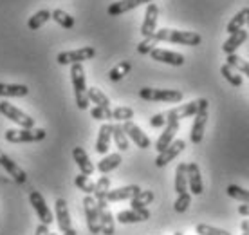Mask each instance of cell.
Returning a JSON list of instances; mask_svg holds the SVG:
<instances>
[{"mask_svg": "<svg viewBox=\"0 0 249 235\" xmlns=\"http://www.w3.org/2000/svg\"><path fill=\"white\" fill-rule=\"evenodd\" d=\"M156 42H172V43H181V45H199L202 42V37L199 33L193 31H177V29H166L162 27L159 31L152 35Z\"/></svg>", "mask_w": 249, "mask_h": 235, "instance_id": "6da1fadb", "label": "cell"}, {"mask_svg": "<svg viewBox=\"0 0 249 235\" xmlns=\"http://www.w3.org/2000/svg\"><path fill=\"white\" fill-rule=\"evenodd\" d=\"M71 80H72V89H74V99L76 105L81 111H87L89 107V96H87V83H85V71L81 63H72L71 67Z\"/></svg>", "mask_w": 249, "mask_h": 235, "instance_id": "7a4b0ae2", "label": "cell"}, {"mask_svg": "<svg viewBox=\"0 0 249 235\" xmlns=\"http://www.w3.org/2000/svg\"><path fill=\"white\" fill-rule=\"evenodd\" d=\"M6 141L9 143H35V141H42L45 139L47 136V132L44 129H24V127H20V129H9L6 130Z\"/></svg>", "mask_w": 249, "mask_h": 235, "instance_id": "3957f363", "label": "cell"}, {"mask_svg": "<svg viewBox=\"0 0 249 235\" xmlns=\"http://www.w3.org/2000/svg\"><path fill=\"white\" fill-rule=\"evenodd\" d=\"M139 96L146 101H168V103H177L182 99L181 91H174V89H150L143 87L139 91Z\"/></svg>", "mask_w": 249, "mask_h": 235, "instance_id": "277c9868", "label": "cell"}, {"mask_svg": "<svg viewBox=\"0 0 249 235\" xmlns=\"http://www.w3.org/2000/svg\"><path fill=\"white\" fill-rule=\"evenodd\" d=\"M204 101H206V98H199V99H195V101H190V103H184V105L174 107V109L166 111L164 112L166 123H170V121H181V119H184V118L195 116Z\"/></svg>", "mask_w": 249, "mask_h": 235, "instance_id": "5b68a950", "label": "cell"}, {"mask_svg": "<svg viewBox=\"0 0 249 235\" xmlns=\"http://www.w3.org/2000/svg\"><path fill=\"white\" fill-rule=\"evenodd\" d=\"M0 114H4L7 119H11L18 127L24 129H33L35 127V119L29 114H25L24 111H20L18 107H15L9 101H0Z\"/></svg>", "mask_w": 249, "mask_h": 235, "instance_id": "8992f818", "label": "cell"}, {"mask_svg": "<svg viewBox=\"0 0 249 235\" xmlns=\"http://www.w3.org/2000/svg\"><path fill=\"white\" fill-rule=\"evenodd\" d=\"M96 56V49L94 47H81V49L74 51H65L56 56V60L60 65H72V63H83L87 60H92Z\"/></svg>", "mask_w": 249, "mask_h": 235, "instance_id": "52a82bcc", "label": "cell"}, {"mask_svg": "<svg viewBox=\"0 0 249 235\" xmlns=\"http://www.w3.org/2000/svg\"><path fill=\"white\" fill-rule=\"evenodd\" d=\"M208 99H206L202 107L199 109V112L195 114V119H193V127H192V132H190V139L192 143H200L202 141V137H204V130H206V123H208Z\"/></svg>", "mask_w": 249, "mask_h": 235, "instance_id": "ba28073f", "label": "cell"}, {"mask_svg": "<svg viewBox=\"0 0 249 235\" xmlns=\"http://www.w3.org/2000/svg\"><path fill=\"white\" fill-rule=\"evenodd\" d=\"M83 206H85L89 232H90V234H101L100 214H98V204H96L94 196H85V199H83Z\"/></svg>", "mask_w": 249, "mask_h": 235, "instance_id": "9c48e42d", "label": "cell"}, {"mask_svg": "<svg viewBox=\"0 0 249 235\" xmlns=\"http://www.w3.org/2000/svg\"><path fill=\"white\" fill-rule=\"evenodd\" d=\"M29 203L33 204V208H35V212H36L38 219H40V223H44L49 226L54 219H53V212L49 210V206L45 204V199L44 196L40 192H36V190H33L31 194H29Z\"/></svg>", "mask_w": 249, "mask_h": 235, "instance_id": "30bf717a", "label": "cell"}, {"mask_svg": "<svg viewBox=\"0 0 249 235\" xmlns=\"http://www.w3.org/2000/svg\"><path fill=\"white\" fill-rule=\"evenodd\" d=\"M184 147H186V141H184V139H174L162 152H159V156H157V159H156V167H159V168L166 167L170 161H174L177 156L181 154L182 150H184Z\"/></svg>", "mask_w": 249, "mask_h": 235, "instance_id": "8fae6325", "label": "cell"}, {"mask_svg": "<svg viewBox=\"0 0 249 235\" xmlns=\"http://www.w3.org/2000/svg\"><path fill=\"white\" fill-rule=\"evenodd\" d=\"M96 204H98V214H100L101 234L114 235V232H116V226H114L112 212L108 210V201H107V199H100V201H96Z\"/></svg>", "mask_w": 249, "mask_h": 235, "instance_id": "7c38bea8", "label": "cell"}, {"mask_svg": "<svg viewBox=\"0 0 249 235\" xmlns=\"http://www.w3.org/2000/svg\"><path fill=\"white\" fill-rule=\"evenodd\" d=\"M157 19H159V7L154 4V2H150L148 6H146V11H144V20H143V25H141V35L144 38L152 37L154 33L157 31Z\"/></svg>", "mask_w": 249, "mask_h": 235, "instance_id": "4fadbf2b", "label": "cell"}, {"mask_svg": "<svg viewBox=\"0 0 249 235\" xmlns=\"http://www.w3.org/2000/svg\"><path fill=\"white\" fill-rule=\"evenodd\" d=\"M123 130L126 132V136L130 137L132 141L136 143L139 149H150L152 147V141H150V137L144 134L143 130L139 129L134 121H123Z\"/></svg>", "mask_w": 249, "mask_h": 235, "instance_id": "5bb4252c", "label": "cell"}, {"mask_svg": "<svg viewBox=\"0 0 249 235\" xmlns=\"http://www.w3.org/2000/svg\"><path fill=\"white\" fill-rule=\"evenodd\" d=\"M150 56H152V60H156V62H161V63H168V65H175V67H179L184 63V56L181 53H175V51H168V49H156L150 51Z\"/></svg>", "mask_w": 249, "mask_h": 235, "instance_id": "9a60e30c", "label": "cell"}, {"mask_svg": "<svg viewBox=\"0 0 249 235\" xmlns=\"http://www.w3.org/2000/svg\"><path fill=\"white\" fill-rule=\"evenodd\" d=\"M0 167L4 168V170H6V172L9 174L13 179L18 183V185H24L25 181H27V174H25L24 170H22V168H20L18 165L9 157V156L4 154L2 150H0Z\"/></svg>", "mask_w": 249, "mask_h": 235, "instance_id": "2e32d148", "label": "cell"}, {"mask_svg": "<svg viewBox=\"0 0 249 235\" xmlns=\"http://www.w3.org/2000/svg\"><path fill=\"white\" fill-rule=\"evenodd\" d=\"M150 219V212L146 208H130V210H123L118 214V221L121 224H134L143 223Z\"/></svg>", "mask_w": 249, "mask_h": 235, "instance_id": "e0dca14e", "label": "cell"}, {"mask_svg": "<svg viewBox=\"0 0 249 235\" xmlns=\"http://www.w3.org/2000/svg\"><path fill=\"white\" fill-rule=\"evenodd\" d=\"M188 186L193 196H200L204 192L202 177H200V168L197 163H188Z\"/></svg>", "mask_w": 249, "mask_h": 235, "instance_id": "ac0fdd59", "label": "cell"}, {"mask_svg": "<svg viewBox=\"0 0 249 235\" xmlns=\"http://www.w3.org/2000/svg\"><path fill=\"white\" fill-rule=\"evenodd\" d=\"M141 192V188L137 185H128V186H121V188H116V190H108L107 192V201L108 203H118V201H130L134 196Z\"/></svg>", "mask_w": 249, "mask_h": 235, "instance_id": "d6986e66", "label": "cell"}, {"mask_svg": "<svg viewBox=\"0 0 249 235\" xmlns=\"http://www.w3.org/2000/svg\"><path fill=\"white\" fill-rule=\"evenodd\" d=\"M150 2H154V0H119V2H114L108 6V15L110 17H119V15H123V13L130 11V9H136V7L143 6V4H150Z\"/></svg>", "mask_w": 249, "mask_h": 235, "instance_id": "ffe728a7", "label": "cell"}, {"mask_svg": "<svg viewBox=\"0 0 249 235\" xmlns=\"http://www.w3.org/2000/svg\"><path fill=\"white\" fill-rule=\"evenodd\" d=\"M54 212H56V221H58V228L60 232H67L69 228H72L71 224V215H69V206L65 203V199H56L54 203Z\"/></svg>", "mask_w": 249, "mask_h": 235, "instance_id": "44dd1931", "label": "cell"}, {"mask_svg": "<svg viewBox=\"0 0 249 235\" xmlns=\"http://www.w3.org/2000/svg\"><path fill=\"white\" fill-rule=\"evenodd\" d=\"M177 132H179V121H170V123H166L164 132L159 136V139H157V143H156L157 152H162V150L166 149L170 143L174 141V137H175Z\"/></svg>", "mask_w": 249, "mask_h": 235, "instance_id": "7402d4cb", "label": "cell"}, {"mask_svg": "<svg viewBox=\"0 0 249 235\" xmlns=\"http://www.w3.org/2000/svg\"><path fill=\"white\" fill-rule=\"evenodd\" d=\"M246 40H248V31L238 29V31L231 33L230 38H228L224 42V45H222V51H224L226 55H233V53H237V49L246 42Z\"/></svg>", "mask_w": 249, "mask_h": 235, "instance_id": "603a6c76", "label": "cell"}, {"mask_svg": "<svg viewBox=\"0 0 249 235\" xmlns=\"http://www.w3.org/2000/svg\"><path fill=\"white\" fill-rule=\"evenodd\" d=\"M110 139H112V125H101L100 134H98V141H96V152L98 154H107L108 149H110Z\"/></svg>", "mask_w": 249, "mask_h": 235, "instance_id": "cb8c5ba5", "label": "cell"}, {"mask_svg": "<svg viewBox=\"0 0 249 235\" xmlns=\"http://www.w3.org/2000/svg\"><path fill=\"white\" fill-rule=\"evenodd\" d=\"M72 157H74L76 165L80 167L81 174H85V176H90V174L94 172L92 161L89 159L87 152L81 149V147H74V150H72Z\"/></svg>", "mask_w": 249, "mask_h": 235, "instance_id": "d4e9b609", "label": "cell"}, {"mask_svg": "<svg viewBox=\"0 0 249 235\" xmlns=\"http://www.w3.org/2000/svg\"><path fill=\"white\" fill-rule=\"evenodd\" d=\"M27 94H29V87L24 83H0V96L24 98Z\"/></svg>", "mask_w": 249, "mask_h": 235, "instance_id": "484cf974", "label": "cell"}, {"mask_svg": "<svg viewBox=\"0 0 249 235\" xmlns=\"http://www.w3.org/2000/svg\"><path fill=\"white\" fill-rule=\"evenodd\" d=\"M188 190V163H179L175 170V192L182 194Z\"/></svg>", "mask_w": 249, "mask_h": 235, "instance_id": "4316f807", "label": "cell"}, {"mask_svg": "<svg viewBox=\"0 0 249 235\" xmlns=\"http://www.w3.org/2000/svg\"><path fill=\"white\" fill-rule=\"evenodd\" d=\"M248 20H249V7H244V9H240V11L230 20V24H228V27H226V31L231 35V33L242 29L244 25L248 24Z\"/></svg>", "mask_w": 249, "mask_h": 235, "instance_id": "83f0119b", "label": "cell"}, {"mask_svg": "<svg viewBox=\"0 0 249 235\" xmlns=\"http://www.w3.org/2000/svg\"><path fill=\"white\" fill-rule=\"evenodd\" d=\"M121 161H123L121 159V154H108L98 163V170H100L101 174L112 172V170H116V168L121 165Z\"/></svg>", "mask_w": 249, "mask_h": 235, "instance_id": "f1b7e54d", "label": "cell"}, {"mask_svg": "<svg viewBox=\"0 0 249 235\" xmlns=\"http://www.w3.org/2000/svg\"><path fill=\"white\" fill-rule=\"evenodd\" d=\"M87 96L90 103H96L98 107H103V109H110V99L107 98V94L101 93L98 87L87 89Z\"/></svg>", "mask_w": 249, "mask_h": 235, "instance_id": "f546056e", "label": "cell"}, {"mask_svg": "<svg viewBox=\"0 0 249 235\" xmlns=\"http://www.w3.org/2000/svg\"><path fill=\"white\" fill-rule=\"evenodd\" d=\"M112 139L116 141V147H118L121 152L128 150V136L123 130V125H112Z\"/></svg>", "mask_w": 249, "mask_h": 235, "instance_id": "4dcf8cb0", "label": "cell"}, {"mask_svg": "<svg viewBox=\"0 0 249 235\" xmlns=\"http://www.w3.org/2000/svg\"><path fill=\"white\" fill-rule=\"evenodd\" d=\"M228 65H230L231 69H235L237 73H242V75H246L249 78V62H246L244 58H240L238 55H228Z\"/></svg>", "mask_w": 249, "mask_h": 235, "instance_id": "1f68e13d", "label": "cell"}, {"mask_svg": "<svg viewBox=\"0 0 249 235\" xmlns=\"http://www.w3.org/2000/svg\"><path fill=\"white\" fill-rule=\"evenodd\" d=\"M152 201H154V192L152 190H141L137 196L130 199V204L132 208H146Z\"/></svg>", "mask_w": 249, "mask_h": 235, "instance_id": "d6a6232c", "label": "cell"}, {"mask_svg": "<svg viewBox=\"0 0 249 235\" xmlns=\"http://www.w3.org/2000/svg\"><path fill=\"white\" fill-rule=\"evenodd\" d=\"M110 190V179L107 176H101L100 179L94 183V199L100 201V199H107V192Z\"/></svg>", "mask_w": 249, "mask_h": 235, "instance_id": "836d02e7", "label": "cell"}, {"mask_svg": "<svg viewBox=\"0 0 249 235\" xmlns=\"http://www.w3.org/2000/svg\"><path fill=\"white\" fill-rule=\"evenodd\" d=\"M49 19H51V11H47V9H42V11L35 13L31 19H29V22H27L29 31H36V29H40Z\"/></svg>", "mask_w": 249, "mask_h": 235, "instance_id": "e575fe53", "label": "cell"}, {"mask_svg": "<svg viewBox=\"0 0 249 235\" xmlns=\"http://www.w3.org/2000/svg\"><path fill=\"white\" fill-rule=\"evenodd\" d=\"M132 69V63L128 62V60H123V62H119L116 67L110 69V73H108V78L112 81H119L121 78H124V76L130 73Z\"/></svg>", "mask_w": 249, "mask_h": 235, "instance_id": "d590c367", "label": "cell"}, {"mask_svg": "<svg viewBox=\"0 0 249 235\" xmlns=\"http://www.w3.org/2000/svg\"><path fill=\"white\" fill-rule=\"evenodd\" d=\"M51 19L54 20L56 24L62 25V27H65V29H72L74 27V19L69 13L62 11V9H54V11L51 13Z\"/></svg>", "mask_w": 249, "mask_h": 235, "instance_id": "8d00e7d4", "label": "cell"}, {"mask_svg": "<svg viewBox=\"0 0 249 235\" xmlns=\"http://www.w3.org/2000/svg\"><path fill=\"white\" fill-rule=\"evenodd\" d=\"M220 75L224 76L226 80L230 81L231 85L233 87H240L244 83V80H242V76L238 75L237 71H235V69H231L230 65H228V63H226V65H222V67H220Z\"/></svg>", "mask_w": 249, "mask_h": 235, "instance_id": "74e56055", "label": "cell"}, {"mask_svg": "<svg viewBox=\"0 0 249 235\" xmlns=\"http://www.w3.org/2000/svg\"><path fill=\"white\" fill-rule=\"evenodd\" d=\"M226 192H228V196L233 199H237V201H242V203L249 204V190H246V188H242V186L238 185H230L228 188H226Z\"/></svg>", "mask_w": 249, "mask_h": 235, "instance_id": "f35d334b", "label": "cell"}, {"mask_svg": "<svg viewBox=\"0 0 249 235\" xmlns=\"http://www.w3.org/2000/svg\"><path fill=\"white\" fill-rule=\"evenodd\" d=\"M74 185L80 188L81 192H85V196H92V194H94V183L89 179V176H85V174H80V176H76V177H74Z\"/></svg>", "mask_w": 249, "mask_h": 235, "instance_id": "ab89813d", "label": "cell"}, {"mask_svg": "<svg viewBox=\"0 0 249 235\" xmlns=\"http://www.w3.org/2000/svg\"><path fill=\"white\" fill-rule=\"evenodd\" d=\"M190 204H192V196L188 192H182V194H177V199H175L174 203V210L177 214H184V212L190 208Z\"/></svg>", "mask_w": 249, "mask_h": 235, "instance_id": "60d3db41", "label": "cell"}, {"mask_svg": "<svg viewBox=\"0 0 249 235\" xmlns=\"http://www.w3.org/2000/svg\"><path fill=\"white\" fill-rule=\"evenodd\" d=\"M195 232H197V235H231L228 230H220V228H215V226L202 224V223L195 226Z\"/></svg>", "mask_w": 249, "mask_h": 235, "instance_id": "b9f144b4", "label": "cell"}, {"mask_svg": "<svg viewBox=\"0 0 249 235\" xmlns=\"http://www.w3.org/2000/svg\"><path fill=\"white\" fill-rule=\"evenodd\" d=\"M132 118H134V111L130 107H118L112 111V119L116 121H130Z\"/></svg>", "mask_w": 249, "mask_h": 235, "instance_id": "7bdbcfd3", "label": "cell"}, {"mask_svg": "<svg viewBox=\"0 0 249 235\" xmlns=\"http://www.w3.org/2000/svg\"><path fill=\"white\" fill-rule=\"evenodd\" d=\"M90 116H92L94 119H100V121H108V119H112V111L96 105L92 111H90Z\"/></svg>", "mask_w": 249, "mask_h": 235, "instance_id": "ee69618b", "label": "cell"}, {"mask_svg": "<svg viewBox=\"0 0 249 235\" xmlns=\"http://www.w3.org/2000/svg\"><path fill=\"white\" fill-rule=\"evenodd\" d=\"M156 40H154V38L152 37H148V38H144L143 42L139 43V45H137V53H139V55H150V51L152 49H156Z\"/></svg>", "mask_w": 249, "mask_h": 235, "instance_id": "f6af8a7d", "label": "cell"}, {"mask_svg": "<svg viewBox=\"0 0 249 235\" xmlns=\"http://www.w3.org/2000/svg\"><path fill=\"white\" fill-rule=\"evenodd\" d=\"M166 125V118H164V112H159V114H154L150 118V127L154 129H159V127H164Z\"/></svg>", "mask_w": 249, "mask_h": 235, "instance_id": "bcb514c9", "label": "cell"}, {"mask_svg": "<svg viewBox=\"0 0 249 235\" xmlns=\"http://www.w3.org/2000/svg\"><path fill=\"white\" fill-rule=\"evenodd\" d=\"M49 234H51L49 226H47V224H44V223H40V224H38L36 234H35V235H49Z\"/></svg>", "mask_w": 249, "mask_h": 235, "instance_id": "7dc6e473", "label": "cell"}, {"mask_svg": "<svg viewBox=\"0 0 249 235\" xmlns=\"http://www.w3.org/2000/svg\"><path fill=\"white\" fill-rule=\"evenodd\" d=\"M238 214H240V215H246V217H249V204H240V206H238Z\"/></svg>", "mask_w": 249, "mask_h": 235, "instance_id": "c3c4849f", "label": "cell"}, {"mask_svg": "<svg viewBox=\"0 0 249 235\" xmlns=\"http://www.w3.org/2000/svg\"><path fill=\"white\" fill-rule=\"evenodd\" d=\"M240 228H242V234H249V219L248 221H242Z\"/></svg>", "mask_w": 249, "mask_h": 235, "instance_id": "681fc988", "label": "cell"}, {"mask_svg": "<svg viewBox=\"0 0 249 235\" xmlns=\"http://www.w3.org/2000/svg\"><path fill=\"white\" fill-rule=\"evenodd\" d=\"M63 235H78V232L74 228H69L67 232H63Z\"/></svg>", "mask_w": 249, "mask_h": 235, "instance_id": "f907efd6", "label": "cell"}, {"mask_svg": "<svg viewBox=\"0 0 249 235\" xmlns=\"http://www.w3.org/2000/svg\"><path fill=\"white\" fill-rule=\"evenodd\" d=\"M174 235H184V234H182V232H175Z\"/></svg>", "mask_w": 249, "mask_h": 235, "instance_id": "816d5d0a", "label": "cell"}, {"mask_svg": "<svg viewBox=\"0 0 249 235\" xmlns=\"http://www.w3.org/2000/svg\"><path fill=\"white\" fill-rule=\"evenodd\" d=\"M49 235H58V234H49Z\"/></svg>", "mask_w": 249, "mask_h": 235, "instance_id": "f5cc1de1", "label": "cell"}, {"mask_svg": "<svg viewBox=\"0 0 249 235\" xmlns=\"http://www.w3.org/2000/svg\"><path fill=\"white\" fill-rule=\"evenodd\" d=\"M242 235H249V234H242Z\"/></svg>", "mask_w": 249, "mask_h": 235, "instance_id": "db71d44e", "label": "cell"}, {"mask_svg": "<svg viewBox=\"0 0 249 235\" xmlns=\"http://www.w3.org/2000/svg\"><path fill=\"white\" fill-rule=\"evenodd\" d=\"M248 24H249V20H248Z\"/></svg>", "mask_w": 249, "mask_h": 235, "instance_id": "11a10c76", "label": "cell"}]
</instances>
